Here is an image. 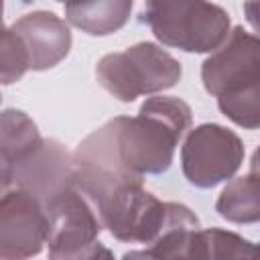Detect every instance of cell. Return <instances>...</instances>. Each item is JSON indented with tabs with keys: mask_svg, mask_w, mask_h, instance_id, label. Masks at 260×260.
Here are the masks:
<instances>
[{
	"mask_svg": "<svg viewBox=\"0 0 260 260\" xmlns=\"http://www.w3.org/2000/svg\"><path fill=\"white\" fill-rule=\"evenodd\" d=\"M191 108L173 95L142 102L136 116H118L87 134L73 152V165L116 173L162 175L171 169L179 140L191 128Z\"/></svg>",
	"mask_w": 260,
	"mask_h": 260,
	"instance_id": "obj_1",
	"label": "cell"
},
{
	"mask_svg": "<svg viewBox=\"0 0 260 260\" xmlns=\"http://www.w3.org/2000/svg\"><path fill=\"white\" fill-rule=\"evenodd\" d=\"M73 185L89 199L102 225L120 242L150 246L167 219V203L144 189L142 177L73 165Z\"/></svg>",
	"mask_w": 260,
	"mask_h": 260,
	"instance_id": "obj_2",
	"label": "cell"
},
{
	"mask_svg": "<svg viewBox=\"0 0 260 260\" xmlns=\"http://www.w3.org/2000/svg\"><path fill=\"white\" fill-rule=\"evenodd\" d=\"M201 81L219 112L240 128H260V37L234 26L201 63Z\"/></svg>",
	"mask_w": 260,
	"mask_h": 260,
	"instance_id": "obj_3",
	"label": "cell"
},
{
	"mask_svg": "<svg viewBox=\"0 0 260 260\" xmlns=\"http://www.w3.org/2000/svg\"><path fill=\"white\" fill-rule=\"evenodd\" d=\"M142 20L156 41L185 53H211L230 35V14L207 0H144Z\"/></svg>",
	"mask_w": 260,
	"mask_h": 260,
	"instance_id": "obj_4",
	"label": "cell"
},
{
	"mask_svg": "<svg viewBox=\"0 0 260 260\" xmlns=\"http://www.w3.org/2000/svg\"><path fill=\"white\" fill-rule=\"evenodd\" d=\"M183 75L181 63L154 43H138L120 53L104 55L95 65L98 83L120 102H134L175 87Z\"/></svg>",
	"mask_w": 260,
	"mask_h": 260,
	"instance_id": "obj_5",
	"label": "cell"
},
{
	"mask_svg": "<svg viewBox=\"0 0 260 260\" xmlns=\"http://www.w3.org/2000/svg\"><path fill=\"white\" fill-rule=\"evenodd\" d=\"M49 219V258L55 260H91L112 256L108 248L98 242L102 221L89 199L69 185L49 205H45Z\"/></svg>",
	"mask_w": 260,
	"mask_h": 260,
	"instance_id": "obj_6",
	"label": "cell"
},
{
	"mask_svg": "<svg viewBox=\"0 0 260 260\" xmlns=\"http://www.w3.org/2000/svg\"><path fill=\"white\" fill-rule=\"evenodd\" d=\"M244 162L240 136L221 124H201L189 130L181 146V169L197 189H211L232 179Z\"/></svg>",
	"mask_w": 260,
	"mask_h": 260,
	"instance_id": "obj_7",
	"label": "cell"
},
{
	"mask_svg": "<svg viewBox=\"0 0 260 260\" xmlns=\"http://www.w3.org/2000/svg\"><path fill=\"white\" fill-rule=\"evenodd\" d=\"M49 219L43 203L22 191H4L0 203V258L22 260L37 256L47 244Z\"/></svg>",
	"mask_w": 260,
	"mask_h": 260,
	"instance_id": "obj_8",
	"label": "cell"
},
{
	"mask_svg": "<svg viewBox=\"0 0 260 260\" xmlns=\"http://www.w3.org/2000/svg\"><path fill=\"white\" fill-rule=\"evenodd\" d=\"M73 154L55 138H45L43 144L20 160L6 177H2V191L10 187L35 195L43 207L63 193L71 181Z\"/></svg>",
	"mask_w": 260,
	"mask_h": 260,
	"instance_id": "obj_9",
	"label": "cell"
},
{
	"mask_svg": "<svg viewBox=\"0 0 260 260\" xmlns=\"http://www.w3.org/2000/svg\"><path fill=\"white\" fill-rule=\"evenodd\" d=\"M12 30L20 37L32 71H47L59 65L71 49L69 24L49 10H35L14 20Z\"/></svg>",
	"mask_w": 260,
	"mask_h": 260,
	"instance_id": "obj_10",
	"label": "cell"
},
{
	"mask_svg": "<svg viewBox=\"0 0 260 260\" xmlns=\"http://www.w3.org/2000/svg\"><path fill=\"white\" fill-rule=\"evenodd\" d=\"M201 230L197 215L183 203L167 201V219L150 246L126 252L124 258H189L195 234Z\"/></svg>",
	"mask_w": 260,
	"mask_h": 260,
	"instance_id": "obj_11",
	"label": "cell"
},
{
	"mask_svg": "<svg viewBox=\"0 0 260 260\" xmlns=\"http://www.w3.org/2000/svg\"><path fill=\"white\" fill-rule=\"evenodd\" d=\"M132 6L134 0H67L65 18L85 35L108 37L126 26Z\"/></svg>",
	"mask_w": 260,
	"mask_h": 260,
	"instance_id": "obj_12",
	"label": "cell"
},
{
	"mask_svg": "<svg viewBox=\"0 0 260 260\" xmlns=\"http://www.w3.org/2000/svg\"><path fill=\"white\" fill-rule=\"evenodd\" d=\"M37 124L20 110L6 108L0 118V179L43 144Z\"/></svg>",
	"mask_w": 260,
	"mask_h": 260,
	"instance_id": "obj_13",
	"label": "cell"
},
{
	"mask_svg": "<svg viewBox=\"0 0 260 260\" xmlns=\"http://www.w3.org/2000/svg\"><path fill=\"white\" fill-rule=\"evenodd\" d=\"M215 211L232 223L260 221V173L250 171L230 181L215 201Z\"/></svg>",
	"mask_w": 260,
	"mask_h": 260,
	"instance_id": "obj_14",
	"label": "cell"
},
{
	"mask_svg": "<svg viewBox=\"0 0 260 260\" xmlns=\"http://www.w3.org/2000/svg\"><path fill=\"white\" fill-rule=\"evenodd\" d=\"M260 256V244H252L234 232L219 228L199 230L193 238L189 258H252Z\"/></svg>",
	"mask_w": 260,
	"mask_h": 260,
	"instance_id": "obj_15",
	"label": "cell"
},
{
	"mask_svg": "<svg viewBox=\"0 0 260 260\" xmlns=\"http://www.w3.org/2000/svg\"><path fill=\"white\" fill-rule=\"evenodd\" d=\"M30 69L28 53L20 41V37L12 30V26H6L2 32V49H0V77L4 85H10L18 81L26 71Z\"/></svg>",
	"mask_w": 260,
	"mask_h": 260,
	"instance_id": "obj_16",
	"label": "cell"
},
{
	"mask_svg": "<svg viewBox=\"0 0 260 260\" xmlns=\"http://www.w3.org/2000/svg\"><path fill=\"white\" fill-rule=\"evenodd\" d=\"M244 16L248 24L260 35V0H246L244 2Z\"/></svg>",
	"mask_w": 260,
	"mask_h": 260,
	"instance_id": "obj_17",
	"label": "cell"
},
{
	"mask_svg": "<svg viewBox=\"0 0 260 260\" xmlns=\"http://www.w3.org/2000/svg\"><path fill=\"white\" fill-rule=\"evenodd\" d=\"M250 171H254V173H260V146L254 150V154H252V160H250Z\"/></svg>",
	"mask_w": 260,
	"mask_h": 260,
	"instance_id": "obj_18",
	"label": "cell"
},
{
	"mask_svg": "<svg viewBox=\"0 0 260 260\" xmlns=\"http://www.w3.org/2000/svg\"><path fill=\"white\" fill-rule=\"evenodd\" d=\"M57 2H67V0H57Z\"/></svg>",
	"mask_w": 260,
	"mask_h": 260,
	"instance_id": "obj_19",
	"label": "cell"
}]
</instances>
